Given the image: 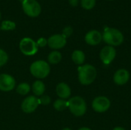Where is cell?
I'll return each instance as SVG.
<instances>
[{"label":"cell","instance_id":"1","mask_svg":"<svg viewBox=\"0 0 131 130\" xmlns=\"http://www.w3.org/2000/svg\"><path fill=\"white\" fill-rule=\"evenodd\" d=\"M78 80L82 85L92 84L97 77V70L91 64H84L78 68Z\"/></svg>","mask_w":131,"mask_h":130},{"label":"cell","instance_id":"2","mask_svg":"<svg viewBox=\"0 0 131 130\" xmlns=\"http://www.w3.org/2000/svg\"><path fill=\"white\" fill-rule=\"evenodd\" d=\"M124 34L114 28H106L102 34V40L110 46H119L124 42Z\"/></svg>","mask_w":131,"mask_h":130},{"label":"cell","instance_id":"3","mask_svg":"<svg viewBox=\"0 0 131 130\" xmlns=\"http://www.w3.org/2000/svg\"><path fill=\"white\" fill-rule=\"evenodd\" d=\"M30 72L33 77L41 80L47 77L49 75L51 72V67L49 64L45 61L38 60L31 64Z\"/></svg>","mask_w":131,"mask_h":130},{"label":"cell","instance_id":"4","mask_svg":"<svg viewBox=\"0 0 131 130\" xmlns=\"http://www.w3.org/2000/svg\"><path fill=\"white\" fill-rule=\"evenodd\" d=\"M68 108L74 116H82L87 111V104L81 97L76 96L68 100Z\"/></svg>","mask_w":131,"mask_h":130},{"label":"cell","instance_id":"5","mask_svg":"<svg viewBox=\"0 0 131 130\" xmlns=\"http://www.w3.org/2000/svg\"><path fill=\"white\" fill-rule=\"evenodd\" d=\"M19 49L24 55L32 56L38 52V47L36 41L31 38H24L20 41Z\"/></svg>","mask_w":131,"mask_h":130},{"label":"cell","instance_id":"6","mask_svg":"<svg viewBox=\"0 0 131 130\" xmlns=\"http://www.w3.org/2000/svg\"><path fill=\"white\" fill-rule=\"evenodd\" d=\"M22 10L31 18L38 17L41 11V7L36 0H25L21 2Z\"/></svg>","mask_w":131,"mask_h":130},{"label":"cell","instance_id":"7","mask_svg":"<svg viewBox=\"0 0 131 130\" xmlns=\"http://www.w3.org/2000/svg\"><path fill=\"white\" fill-rule=\"evenodd\" d=\"M40 105L39 99L35 96L27 97L21 103V108L25 113H31L35 112Z\"/></svg>","mask_w":131,"mask_h":130},{"label":"cell","instance_id":"8","mask_svg":"<svg viewBox=\"0 0 131 130\" xmlns=\"http://www.w3.org/2000/svg\"><path fill=\"white\" fill-rule=\"evenodd\" d=\"M111 107V101L106 97H97L92 102V108L97 113H104Z\"/></svg>","mask_w":131,"mask_h":130},{"label":"cell","instance_id":"9","mask_svg":"<svg viewBox=\"0 0 131 130\" xmlns=\"http://www.w3.org/2000/svg\"><path fill=\"white\" fill-rule=\"evenodd\" d=\"M15 78L8 74H0V90L4 92L12 91L15 87Z\"/></svg>","mask_w":131,"mask_h":130},{"label":"cell","instance_id":"10","mask_svg":"<svg viewBox=\"0 0 131 130\" xmlns=\"http://www.w3.org/2000/svg\"><path fill=\"white\" fill-rule=\"evenodd\" d=\"M67 44V38H65L61 34H53L48 39V45L50 48L54 51L63 48Z\"/></svg>","mask_w":131,"mask_h":130},{"label":"cell","instance_id":"11","mask_svg":"<svg viewBox=\"0 0 131 130\" xmlns=\"http://www.w3.org/2000/svg\"><path fill=\"white\" fill-rule=\"evenodd\" d=\"M116 57V50L113 46H105L101 51L100 58L104 64H110Z\"/></svg>","mask_w":131,"mask_h":130},{"label":"cell","instance_id":"12","mask_svg":"<svg viewBox=\"0 0 131 130\" xmlns=\"http://www.w3.org/2000/svg\"><path fill=\"white\" fill-rule=\"evenodd\" d=\"M84 40L88 44L95 46L101 42L102 34L100 31L97 30H91L85 34Z\"/></svg>","mask_w":131,"mask_h":130},{"label":"cell","instance_id":"13","mask_svg":"<svg viewBox=\"0 0 131 130\" xmlns=\"http://www.w3.org/2000/svg\"><path fill=\"white\" fill-rule=\"evenodd\" d=\"M130 79V74L125 69H120L117 70L114 75V81L117 85H124L128 82Z\"/></svg>","mask_w":131,"mask_h":130},{"label":"cell","instance_id":"14","mask_svg":"<svg viewBox=\"0 0 131 130\" xmlns=\"http://www.w3.org/2000/svg\"><path fill=\"white\" fill-rule=\"evenodd\" d=\"M56 93L60 99L66 100L70 97L71 90L70 87L65 83H59L56 87Z\"/></svg>","mask_w":131,"mask_h":130},{"label":"cell","instance_id":"15","mask_svg":"<svg viewBox=\"0 0 131 130\" xmlns=\"http://www.w3.org/2000/svg\"><path fill=\"white\" fill-rule=\"evenodd\" d=\"M31 90L35 96H37V97L43 96L45 91V85L44 82L40 80H35L31 86Z\"/></svg>","mask_w":131,"mask_h":130},{"label":"cell","instance_id":"16","mask_svg":"<svg viewBox=\"0 0 131 130\" xmlns=\"http://www.w3.org/2000/svg\"><path fill=\"white\" fill-rule=\"evenodd\" d=\"M71 59L74 64L78 65H81L85 61V54L81 50H75L71 54Z\"/></svg>","mask_w":131,"mask_h":130},{"label":"cell","instance_id":"17","mask_svg":"<svg viewBox=\"0 0 131 130\" xmlns=\"http://www.w3.org/2000/svg\"><path fill=\"white\" fill-rule=\"evenodd\" d=\"M62 59V55L58 51H51L48 56V63L50 64H57Z\"/></svg>","mask_w":131,"mask_h":130},{"label":"cell","instance_id":"18","mask_svg":"<svg viewBox=\"0 0 131 130\" xmlns=\"http://www.w3.org/2000/svg\"><path fill=\"white\" fill-rule=\"evenodd\" d=\"M53 107L57 111H64L68 107V101L63 99H58L54 102Z\"/></svg>","mask_w":131,"mask_h":130},{"label":"cell","instance_id":"19","mask_svg":"<svg viewBox=\"0 0 131 130\" xmlns=\"http://www.w3.org/2000/svg\"><path fill=\"white\" fill-rule=\"evenodd\" d=\"M31 90V86L28 83H21L16 87V92L22 96L27 95Z\"/></svg>","mask_w":131,"mask_h":130},{"label":"cell","instance_id":"20","mask_svg":"<svg viewBox=\"0 0 131 130\" xmlns=\"http://www.w3.org/2000/svg\"><path fill=\"white\" fill-rule=\"evenodd\" d=\"M16 25L14 21L10 20H5L2 22L0 30L2 31H12L15 28Z\"/></svg>","mask_w":131,"mask_h":130},{"label":"cell","instance_id":"21","mask_svg":"<svg viewBox=\"0 0 131 130\" xmlns=\"http://www.w3.org/2000/svg\"><path fill=\"white\" fill-rule=\"evenodd\" d=\"M81 5L86 10H91L96 5V0H81Z\"/></svg>","mask_w":131,"mask_h":130},{"label":"cell","instance_id":"22","mask_svg":"<svg viewBox=\"0 0 131 130\" xmlns=\"http://www.w3.org/2000/svg\"><path fill=\"white\" fill-rule=\"evenodd\" d=\"M8 60V54L2 48H0V67L4 66Z\"/></svg>","mask_w":131,"mask_h":130},{"label":"cell","instance_id":"23","mask_svg":"<svg viewBox=\"0 0 131 130\" xmlns=\"http://www.w3.org/2000/svg\"><path fill=\"white\" fill-rule=\"evenodd\" d=\"M72 34H73V28H72V27H71V26H66V27L63 29L62 34H62L65 38H69Z\"/></svg>","mask_w":131,"mask_h":130},{"label":"cell","instance_id":"24","mask_svg":"<svg viewBox=\"0 0 131 130\" xmlns=\"http://www.w3.org/2000/svg\"><path fill=\"white\" fill-rule=\"evenodd\" d=\"M39 102H40V105H44V106H47L51 103V97L48 95H43L39 98Z\"/></svg>","mask_w":131,"mask_h":130},{"label":"cell","instance_id":"25","mask_svg":"<svg viewBox=\"0 0 131 130\" xmlns=\"http://www.w3.org/2000/svg\"><path fill=\"white\" fill-rule=\"evenodd\" d=\"M37 45L38 47H40V48H43V47H45L47 44H48V39L45 38H40L38 41H37Z\"/></svg>","mask_w":131,"mask_h":130},{"label":"cell","instance_id":"26","mask_svg":"<svg viewBox=\"0 0 131 130\" xmlns=\"http://www.w3.org/2000/svg\"><path fill=\"white\" fill-rule=\"evenodd\" d=\"M79 2H80V0H68L69 4L73 7L78 6L79 5Z\"/></svg>","mask_w":131,"mask_h":130},{"label":"cell","instance_id":"27","mask_svg":"<svg viewBox=\"0 0 131 130\" xmlns=\"http://www.w3.org/2000/svg\"><path fill=\"white\" fill-rule=\"evenodd\" d=\"M113 130H126L125 129H124L123 127H120V126H117V127H115Z\"/></svg>","mask_w":131,"mask_h":130},{"label":"cell","instance_id":"28","mask_svg":"<svg viewBox=\"0 0 131 130\" xmlns=\"http://www.w3.org/2000/svg\"><path fill=\"white\" fill-rule=\"evenodd\" d=\"M78 130H91L90 128H88V127H81Z\"/></svg>","mask_w":131,"mask_h":130},{"label":"cell","instance_id":"29","mask_svg":"<svg viewBox=\"0 0 131 130\" xmlns=\"http://www.w3.org/2000/svg\"><path fill=\"white\" fill-rule=\"evenodd\" d=\"M62 130H72L71 129H70V128H68V127H66V128H64Z\"/></svg>","mask_w":131,"mask_h":130},{"label":"cell","instance_id":"30","mask_svg":"<svg viewBox=\"0 0 131 130\" xmlns=\"http://www.w3.org/2000/svg\"><path fill=\"white\" fill-rule=\"evenodd\" d=\"M1 18H2V15H1V12H0V20H1Z\"/></svg>","mask_w":131,"mask_h":130},{"label":"cell","instance_id":"31","mask_svg":"<svg viewBox=\"0 0 131 130\" xmlns=\"http://www.w3.org/2000/svg\"><path fill=\"white\" fill-rule=\"evenodd\" d=\"M19 1H21V2H23V1H25V0H19Z\"/></svg>","mask_w":131,"mask_h":130},{"label":"cell","instance_id":"32","mask_svg":"<svg viewBox=\"0 0 131 130\" xmlns=\"http://www.w3.org/2000/svg\"><path fill=\"white\" fill-rule=\"evenodd\" d=\"M109 1H113V0H109Z\"/></svg>","mask_w":131,"mask_h":130}]
</instances>
